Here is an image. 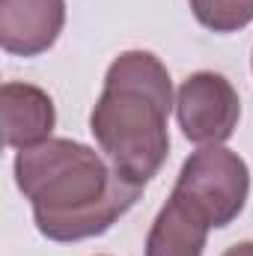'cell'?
I'll list each match as a JSON object with an SVG mask.
<instances>
[{
  "label": "cell",
  "instance_id": "cell-1",
  "mask_svg": "<svg viewBox=\"0 0 253 256\" xmlns=\"http://www.w3.org/2000/svg\"><path fill=\"white\" fill-rule=\"evenodd\" d=\"M15 185L33 206L36 230L60 244L104 236L143 191L92 146L68 137L18 149Z\"/></svg>",
  "mask_w": 253,
  "mask_h": 256
},
{
  "label": "cell",
  "instance_id": "cell-2",
  "mask_svg": "<svg viewBox=\"0 0 253 256\" xmlns=\"http://www.w3.org/2000/svg\"><path fill=\"white\" fill-rule=\"evenodd\" d=\"M173 104L170 72L152 51H122L108 66L90 131L110 167L137 188L152 182L167 161Z\"/></svg>",
  "mask_w": 253,
  "mask_h": 256
},
{
  "label": "cell",
  "instance_id": "cell-3",
  "mask_svg": "<svg viewBox=\"0 0 253 256\" xmlns=\"http://www.w3.org/2000/svg\"><path fill=\"white\" fill-rule=\"evenodd\" d=\"M173 191L190 200L206 214V220L220 230L244 212L250 194V170L238 152L226 146H202L185 158Z\"/></svg>",
  "mask_w": 253,
  "mask_h": 256
},
{
  "label": "cell",
  "instance_id": "cell-4",
  "mask_svg": "<svg viewBox=\"0 0 253 256\" xmlns=\"http://www.w3.org/2000/svg\"><path fill=\"white\" fill-rule=\"evenodd\" d=\"M176 120L196 146H224L242 120L236 86L218 72H194L176 92Z\"/></svg>",
  "mask_w": 253,
  "mask_h": 256
},
{
  "label": "cell",
  "instance_id": "cell-5",
  "mask_svg": "<svg viewBox=\"0 0 253 256\" xmlns=\"http://www.w3.org/2000/svg\"><path fill=\"white\" fill-rule=\"evenodd\" d=\"M66 0H0V48L15 57H39L60 39Z\"/></svg>",
  "mask_w": 253,
  "mask_h": 256
},
{
  "label": "cell",
  "instance_id": "cell-6",
  "mask_svg": "<svg viewBox=\"0 0 253 256\" xmlns=\"http://www.w3.org/2000/svg\"><path fill=\"white\" fill-rule=\"evenodd\" d=\"M0 120L3 143L9 149H30L51 140L57 126V110L42 86L24 80H6L0 86Z\"/></svg>",
  "mask_w": 253,
  "mask_h": 256
},
{
  "label": "cell",
  "instance_id": "cell-7",
  "mask_svg": "<svg viewBox=\"0 0 253 256\" xmlns=\"http://www.w3.org/2000/svg\"><path fill=\"white\" fill-rule=\"evenodd\" d=\"M208 230L212 224L206 214L179 191H173L149 226L146 256H202Z\"/></svg>",
  "mask_w": 253,
  "mask_h": 256
},
{
  "label": "cell",
  "instance_id": "cell-8",
  "mask_svg": "<svg viewBox=\"0 0 253 256\" xmlns=\"http://www.w3.org/2000/svg\"><path fill=\"white\" fill-rule=\"evenodd\" d=\"M194 18L212 33H236L253 21V0H188Z\"/></svg>",
  "mask_w": 253,
  "mask_h": 256
},
{
  "label": "cell",
  "instance_id": "cell-9",
  "mask_svg": "<svg viewBox=\"0 0 253 256\" xmlns=\"http://www.w3.org/2000/svg\"><path fill=\"white\" fill-rule=\"evenodd\" d=\"M224 256H253V242H238V244L226 248Z\"/></svg>",
  "mask_w": 253,
  "mask_h": 256
},
{
  "label": "cell",
  "instance_id": "cell-10",
  "mask_svg": "<svg viewBox=\"0 0 253 256\" xmlns=\"http://www.w3.org/2000/svg\"><path fill=\"white\" fill-rule=\"evenodd\" d=\"M250 66H253V57H250Z\"/></svg>",
  "mask_w": 253,
  "mask_h": 256
}]
</instances>
